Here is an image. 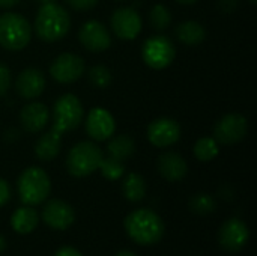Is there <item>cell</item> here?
<instances>
[{"label":"cell","instance_id":"1","mask_svg":"<svg viewBox=\"0 0 257 256\" xmlns=\"http://www.w3.org/2000/svg\"><path fill=\"white\" fill-rule=\"evenodd\" d=\"M83 116V104L74 94L60 95L53 107V127L36 140L35 155L41 161L54 160L62 148V134L75 130Z\"/></svg>","mask_w":257,"mask_h":256},{"label":"cell","instance_id":"2","mask_svg":"<svg viewBox=\"0 0 257 256\" xmlns=\"http://www.w3.org/2000/svg\"><path fill=\"white\" fill-rule=\"evenodd\" d=\"M35 33L45 42H56L65 38L71 29V17L59 3H42L35 18Z\"/></svg>","mask_w":257,"mask_h":256},{"label":"cell","instance_id":"3","mask_svg":"<svg viewBox=\"0 0 257 256\" xmlns=\"http://www.w3.org/2000/svg\"><path fill=\"white\" fill-rule=\"evenodd\" d=\"M123 225L128 237L140 246L157 244L164 235V223L161 217L148 208L130 213Z\"/></svg>","mask_w":257,"mask_h":256},{"label":"cell","instance_id":"4","mask_svg":"<svg viewBox=\"0 0 257 256\" xmlns=\"http://www.w3.org/2000/svg\"><path fill=\"white\" fill-rule=\"evenodd\" d=\"M17 189L20 199L24 205L33 207L42 204L51 190V181L45 170L41 167H27L24 169L17 181Z\"/></svg>","mask_w":257,"mask_h":256},{"label":"cell","instance_id":"5","mask_svg":"<svg viewBox=\"0 0 257 256\" xmlns=\"http://www.w3.org/2000/svg\"><path fill=\"white\" fill-rule=\"evenodd\" d=\"M104 154L93 142H80L74 145L66 157V169L75 178H84L98 170Z\"/></svg>","mask_w":257,"mask_h":256},{"label":"cell","instance_id":"6","mask_svg":"<svg viewBox=\"0 0 257 256\" xmlns=\"http://www.w3.org/2000/svg\"><path fill=\"white\" fill-rule=\"evenodd\" d=\"M32 38V26L29 21L15 12L0 15V45L9 51L23 50Z\"/></svg>","mask_w":257,"mask_h":256},{"label":"cell","instance_id":"7","mask_svg":"<svg viewBox=\"0 0 257 256\" xmlns=\"http://www.w3.org/2000/svg\"><path fill=\"white\" fill-rule=\"evenodd\" d=\"M176 56V48L173 42L163 35L151 36L145 41L142 47V57L145 63L154 69L167 68Z\"/></svg>","mask_w":257,"mask_h":256},{"label":"cell","instance_id":"8","mask_svg":"<svg viewBox=\"0 0 257 256\" xmlns=\"http://www.w3.org/2000/svg\"><path fill=\"white\" fill-rule=\"evenodd\" d=\"M248 133V121L239 113L224 115L214 127V139L221 145L239 143Z\"/></svg>","mask_w":257,"mask_h":256},{"label":"cell","instance_id":"9","mask_svg":"<svg viewBox=\"0 0 257 256\" xmlns=\"http://www.w3.org/2000/svg\"><path fill=\"white\" fill-rule=\"evenodd\" d=\"M86 71V65L83 57L74 53H63L57 56L50 65V75L57 83H74L77 81Z\"/></svg>","mask_w":257,"mask_h":256},{"label":"cell","instance_id":"10","mask_svg":"<svg viewBox=\"0 0 257 256\" xmlns=\"http://www.w3.org/2000/svg\"><path fill=\"white\" fill-rule=\"evenodd\" d=\"M78 39H80L81 45L92 53L105 51L111 45V35H110L108 29L98 20L86 21L80 27Z\"/></svg>","mask_w":257,"mask_h":256},{"label":"cell","instance_id":"11","mask_svg":"<svg viewBox=\"0 0 257 256\" xmlns=\"http://www.w3.org/2000/svg\"><path fill=\"white\" fill-rule=\"evenodd\" d=\"M250 240V231L245 222L241 219H229L220 228L218 241L221 247L227 252H239L242 250Z\"/></svg>","mask_w":257,"mask_h":256},{"label":"cell","instance_id":"12","mask_svg":"<svg viewBox=\"0 0 257 256\" xmlns=\"http://www.w3.org/2000/svg\"><path fill=\"white\" fill-rule=\"evenodd\" d=\"M111 29L120 39L133 41L142 32V18L139 12L130 6L119 8L111 15Z\"/></svg>","mask_w":257,"mask_h":256},{"label":"cell","instance_id":"13","mask_svg":"<svg viewBox=\"0 0 257 256\" xmlns=\"http://www.w3.org/2000/svg\"><path fill=\"white\" fill-rule=\"evenodd\" d=\"M181 137V127L175 119L158 118L148 127V139L155 148H169Z\"/></svg>","mask_w":257,"mask_h":256},{"label":"cell","instance_id":"14","mask_svg":"<svg viewBox=\"0 0 257 256\" xmlns=\"http://www.w3.org/2000/svg\"><path fill=\"white\" fill-rule=\"evenodd\" d=\"M42 220L44 223L56 231H65L68 229L74 220L75 213L69 204H66L62 199H51L44 205L42 210Z\"/></svg>","mask_w":257,"mask_h":256},{"label":"cell","instance_id":"15","mask_svg":"<svg viewBox=\"0 0 257 256\" xmlns=\"http://www.w3.org/2000/svg\"><path fill=\"white\" fill-rule=\"evenodd\" d=\"M116 130V121L113 115L104 107H93L86 118L87 134L98 142L107 140Z\"/></svg>","mask_w":257,"mask_h":256},{"label":"cell","instance_id":"16","mask_svg":"<svg viewBox=\"0 0 257 256\" xmlns=\"http://www.w3.org/2000/svg\"><path fill=\"white\" fill-rule=\"evenodd\" d=\"M45 89V77L36 68L23 69L15 80V91L24 100L38 98Z\"/></svg>","mask_w":257,"mask_h":256},{"label":"cell","instance_id":"17","mask_svg":"<svg viewBox=\"0 0 257 256\" xmlns=\"http://www.w3.org/2000/svg\"><path fill=\"white\" fill-rule=\"evenodd\" d=\"M50 119V110L45 104L33 101L24 106L20 112V124L24 131L36 134L45 128Z\"/></svg>","mask_w":257,"mask_h":256},{"label":"cell","instance_id":"18","mask_svg":"<svg viewBox=\"0 0 257 256\" xmlns=\"http://www.w3.org/2000/svg\"><path fill=\"white\" fill-rule=\"evenodd\" d=\"M157 169H158L160 175L164 180L172 181V183L181 181L188 172L187 161L178 152H164V154H161L158 157V161H157Z\"/></svg>","mask_w":257,"mask_h":256},{"label":"cell","instance_id":"19","mask_svg":"<svg viewBox=\"0 0 257 256\" xmlns=\"http://www.w3.org/2000/svg\"><path fill=\"white\" fill-rule=\"evenodd\" d=\"M38 223H39V214L36 210H33L29 205L15 210L11 217V226L20 235L30 234L32 231L36 229Z\"/></svg>","mask_w":257,"mask_h":256},{"label":"cell","instance_id":"20","mask_svg":"<svg viewBox=\"0 0 257 256\" xmlns=\"http://www.w3.org/2000/svg\"><path fill=\"white\" fill-rule=\"evenodd\" d=\"M176 36H178V39L182 44L197 45V44H200V42L205 41L206 30H205V27L200 23H197L194 20H188V21L181 23L176 27Z\"/></svg>","mask_w":257,"mask_h":256},{"label":"cell","instance_id":"21","mask_svg":"<svg viewBox=\"0 0 257 256\" xmlns=\"http://www.w3.org/2000/svg\"><path fill=\"white\" fill-rule=\"evenodd\" d=\"M134 151H136V143L126 134H119L107 143L108 157H113V158L120 160V161L128 160L134 154Z\"/></svg>","mask_w":257,"mask_h":256},{"label":"cell","instance_id":"22","mask_svg":"<svg viewBox=\"0 0 257 256\" xmlns=\"http://www.w3.org/2000/svg\"><path fill=\"white\" fill-rule=\"evenodd\" d=\"M122 192L130 202H140L146 195V183L143 177L136 172L128 174L122 183Z\"/></svg>","mask_w":257,"mask_h":256},{"label":"cell","instance_id":"23","mask_svg":"<svg viewBox=\"0 0 257 256\" xmlns=\"http://www.w3.org/2000/svg\"><path fill=\"white\" fill-rule=\"evenodd\" d=\"M220 152V143L214 137H202L194 145V155L199 161H212Z\"/></svg>","mask_w":257,"mask_h":256},{"label":"cell","instance_id":"24","mask_svg":"<svg viewBox=\"0 0 257 256\" xmlns=\"http://www.w3.org/2000/svg\"><path fill=\"white\" fill-rule=\"evenodd\" d=\"M102 174L104 178L110 180V181H116L120 180L125 175V164L120 160H116L113 157H102L99 167H98Z\"/></svg>","mask_w":257,"mask_h":256},{"label":"cell","instance_id":"25","mask_svg":"<svg viewBox=\"0 0 257 256\" xmlns=\"http://www.w3.org/2000/svg\"><path fill=\"white\" fill-rule=\"evenodd\" d=\"M149 21L155 30H166L172 24V12L167 6L158 3L151 9Z\"/></svg>","mask_w":257,"mask_h":256},{"label":"cell","instance_id":"26","mask_svg":"<svg viewBox=\"0 0 257 256\" xmlns=\"http://www.w3.org/2000/svg\"><path fill=\"white\" fill-rule=\"evenodd\" d=\"M190 208H191L193 213H196L199 216H206V214H211L215 210V201H214L212 196H209L206 193H199V195L191 198Z\"/></svg>","mask_w":257,"mask_h":256},{"label":"cell","instance_id":"27","mask_svg":"<svg viewBox=\"0 0 257 256\" xmlns=\"http://www.w3.org/2000/svg\"><path fill=\"white\" fill-rule=\"evenodd\" d=\"M87 77H89V81L92 83V86L101 88V89L110 86V83H111V80H113L111 71H110L107 66H104V65L92 66V68L89 69Z\"/></svg>","mask_w":257,"mask_h":256},{"label":"cell","instance_id":"28","mask_svg":"<svg viewBox=\"0 0 257 256\" xmlns=\"http://www.w3.org/2000/svg\"><path fill=\"white\" fill-rule=\"evenodd\" d=\"M11 88V71L6 65L0 63V97H3Z\"/></svg>","mask_w":257,"mask_h":256},{"label":"cell","instance_id":"29","mask_svg":"<svg viewBox=\"0 0 257 256\" xmlns=\"http://www.w3.org/2000/svg\"><path fill=\"white\" fill-rule=\"evenodd\" d=\"M75 11H89L96 6L98 0H65Z\"/></svg>","mask_w":257,"mask_h":256},{"label":"cell","instance_id":"30","mask_svg":"<svg viewBox=\"0 0 257 256\" xmlns=\"http://www.w3.org/2000/svg\"><path fill=\"white\" fill-rule=\"evenodd\" d=\"M11 199V189L9 184L0 178V207H3Z\"/></svg>","mask_w":257,"mask_h":256},{"label":"cell","instance_id":"31","mask_svg":"<svg viewBox=\"0 0 257 256\" xmlns=\"http://www.w3.org/2000/svg\"><path fill=\"white\" fill-rule=\"evenodd\" d=\"M239 5V0H218V6L223 12L229 14L232 11H235Z\"/></svg>","mask_w":257,"mask_h":256},{"label":"cell","instance_id":"32","mask_svg":"<svg viewBox=\"0 0 257 256\" xmlns=\"http://www.w3.org/2000/svg\"><path fill=\"white\" fill-rule=\"evenodd\" d=\"M54 256H83L77 249L71 247V246H65V247H60Z\"/></svg>","mask_w":257,"mask_h":256},{"label":"cell","instance_id":"33","mask_svg":"<svg viewBox=\"0 0 257 256\" xmlns=\"http://www.w3.org/2000/svg\"><path fill=\"white\" fill-rule=\"evenodd\" d=\"M18 3V0H0V8L3 9H8V8H12Z\"/></svg>","mask_w":257,"mask_h":256},{"label":"cell","instance_id":"34","mask_svg":"<svg viewBox=\"0 0 257 256\" xmlns=\"http://www.w3.org/2000/svg\"><path fill=\"white\" fill-rule=\"evenodd\" d=\"M179 5H194L197 0H176Z\"/></svg>","mask_w":257,"mask_h":256},{"label":"cell","instance_id":"35","mask_svg":"<svg viewBox=\"0 0 257 256\" xmlns=\"http://www.w3.org/2000/svg\"><path fill=\"white\" fill-rule=\"evenodd\" d=\"M5 249H6V241H5V238L0 235V253H2Z\"/></svg>","mask_w":257,"mask_h":256},{"label":"cell","instance_id":"36","mask_svg":"<svg viewBox=\"0 0 257 256\" xmlns=\"http://www.w3.org/2000/svg\"><path fill=\"white\" fill-rule=\"evenodd\" d=\"M116 256H137L136 253H133V252H128V250H122V252H119Z\"/></svg>","mask_w":257,"mask_h":256},{"label":"cell","instance_id":"37","mask_svg":"<svg viewBox=\"0 0 257 256\" xmlns=\"http://www.w3.org/2000/svg\"><path fill=\"white\" fill-rule=\"evenodd\" d=\"M38 2H39V3L42 5V3H48V2H53V0H38Z\"/></svg>","mask_w":257,"mask_h":256},{"label":"cell","instance_id":"38","mask_svg":"<svg viewBox=\"0 0 257 256\" xmlns=\"http://www.w3.org/2000/svg\"><path fill=\"white\" fill-rule=\"evenodd\" d=\"M248 2H250V3H251V5H256V2H257V0H248Z\"/></svg>","mask_w":257,"mask_h":256},{"label":"cell","instance_id":"39","mask_svg":"<svg viewBox=\"0 0 257 256\" xmlns=\"http://www.w3.org/2000/svg\"><path fill=\"white\" fill-rule=\"evenodd\" d=\"M117 2H123V0H117Z\"/></svg>","mask_w":257,"mask_h":256}]
</instances>
